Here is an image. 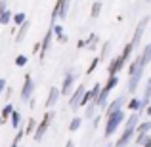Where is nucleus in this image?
Masks as SVG:
<instances>
[{
	"mask_svg": "<svg viewBox=\"0 0 151 147\" xmlns=\"http://www.w3.org/2000/svg\"><path fill=\"white\" fill-rule=\"evenodd\" d=\"M144 71H145V67L144 65H140L136 71H134L132 75H130V78H128V94H134L138 90V84H140V80H142V77H144Z\"/></svg>",
	"mask_w": 151,
	"mask_h": 147,
	"instance_id": "5",
	"label": "nucleus"
},
{
	"mask_svg": "<svg viewBox=\"0 0 151 147\" xmlns=\"http://www.w3.org/2000/svg\"><path fill=\"white\" fill-rule=\"evenodd\" d=\"M29 29H31V21L27 19L23 25H19L17 37H15V42H23V40H25V37H27V33H29Z\"/></svg>",
	"mask_w": 151,
	"mask_h": 147,
	"instance_id": "16",
	"label": "nucleus"
},
{
	"mask_svg": "<svg viewBox=\"0 0 151 147\" xmlns=\"http://www.w3.org/2000/svg\"><path fill=\"white\" fill-rule=\"evenodd\" d=\"M6 10H8V2L6 0H0V15H2Z\"/></svg>",
	"mask_w": 151,
	"mask_h": 147,
	"instance_id": "33",
	"label": "nucleus"
},
{
	"mask_svg": "<svg viewBox=\"0 0 151 147\" xmlns=\"http://www.w3.org/2000/svg\"><path fill=\"white\" fill-rule=\"evenodd\" d=\"M142 147H151V136H147L144 140V143H142Z\"/></svg>",
	"mask_w": 151,
	"mask_h": 147,
	"instance_id": "36",
	"label": "nucleus"
},
{
	"mask_svg": "<svg viewBox=\"0 0 151 147\" xmlns=\"http://www.w3.org/2000/svg\"><path fill=\"white\" fill-rule=\"evenodd\" d=\"M10 122H12V126H14L15 130L21 128V113H19V111H14L12 117H10Z\"/></svg>",
	"mask_w": 151,
	"mask_h": 147,
	"instance_id": "21",
	"label": "nucleus"
},
{
	"mask_svg": "<svg viewBox=\"0 0 151 147\" xmlns=\"http://www.w3.org/2000/svg\"><path fill=\"white\" fill-rule=\"evenodd\" d=\"M149 15H145V17H142L140 19V23H138V27H136V31H134V37H132V46L138 50V46H140V42H142V37H144V31H145V27H147V23H149Z\"/></svg>",
	"mask_w": 151,
	"mask_h": 147,
	"instance_id": "4",
	"label": "nucleus"
},
{
	"mask_svg": "<svg viewBox=\"0 0 151 147\" xmlns=\"http://www.w3.org/2000/svg\"><path fill=\"white\" fill-rule=\"evenodd\" d=\"M12 92H14V90H12V88H10V86H8V88H6V90H4V94H6V96H4V98H10V96H12Z\"/></svg>",
	"mask_w": 151,
	"mask_h": 147,
	"instance_id": "37",
	"label": "nucleus"
},
{
	"mask_svg": "<svg viewBox=\"0 0 151 147\" xmlns=\"http://www.w3.org/2000/svg\"><path fill=\"white\" fill-rule=\"evenodd\" d=\"M126 65V61H124V57L122 55H117V57L113 59V61L109 63V67H107V75H119L122 71V67Z\"/></svg>",
	"mask_w": 151,
	"mask_h": 147,
	"instance_id": "11",
	"label": "nucleus"
},
{
	"mask_svg": "<svg viewBox=\"0 0 151 147\" xmlns=\"http://www.w3.org/2000/svg\"><path fill=\"white\" fill-rule=\"evenodd\" d=\"M14 111H15V107L12 105V103H6V105L2 107V113H0V117H2V118H6V120H8V118L12 117V113H14Z\"/></svg>",
	"mask_w": 151,
	"mask_h": 147,
	"instance_id": "25",
	"label": "nucleus"
},
{
	"mask_svg": "<svg viewBox=\"0 0 151 147\" xmlns=\"http://www.w3.org/2000/svg\"><path fill=\"white\" fill-rule=\"evenodd\" d=\"M27 21V15L23 14V11H17V14H14V19H12V23H14L15 27H19V25H23V23Z\"/></svg>",
	"mask_w": 151,
	"mask_h": 147,
	"instance_id": "24",
	"label": "nucleus"
},
{
	"mask_svg": "<svg viewBox=\"0 0 151 147\" xmlns=\"http://www.w3.org/2000/svg\"><path fill=\"white\" fill-rule=\"evenodd\" d=\"M73 86H75V73L69 71L63 78V84H61V96H69L73 92Z\"/></svg>",
	"mask_w": 151,
	"mask_h": 147,
	"instance_id": "10",
	"label": "nucleus"
},
{
	"mask_svg": "<svg viewBox=\"0 0 151 147\" xmlns=\"http://www.w3.org/2000/svg\"><path fill=\"white\" fill-rule=\"evenodd\" d=\"M101 61V57L98 55V57H94L92 61H90V65H88V69H86V75H92L94 71H96V67H98V63Z\"/></svg>",
	"mask_w": 151,
	"mask_h": 147,
	"instance_id": "30",
	"label": "nucleus"
},
{
	"mask_svg": "<svg viewBox=\"0 0 151 147\" xmlns=\"http://www.w3.org/2000/svg\"><path fill=\"white\" fill-rule=\"evenodd\" d=\"M122 122H126V115L124 111H117V113H113L111 117H105V130H103V136L105 138H111L115 132H117V128L122 124Z\"/></svg>",
	"mask_w": 151,
	"mask_h": 147,
	"instance_id": "2",
	"label": "nucleus"
},
{
	"mask_svg": "<svg viewBox=\"0 0 151 147\" xmlns=\"http://www.w3.org/2000/svg\"><path fill=\"white\" fill-rule=\"evenodd\" d=\"M37 124H38V122L35 120L33 117H31L29 120H27V126H25V136H33L35 130H37Z\"/></svg>",
	"mask_w": 151,
	"mask_h": 147,
	"instance_id": "22",
	"label": "nucleus"
},
{
	"mask_svg": "<svg viewBox=\"0 0 151 147\" xmlns=\"http://www.w3.org/2000/svg\"><path fill=\"white\" fill-rule=\"evenodd\" d=\"M77 46H78L81 50H84L86 46H88V42H86V40H78V42H77Z\"/></svg>",
	"mask_w": 151,
	"mask_h": 147,
	"instance_id": "35",
	"label": "nucleus"
},
{
	"mask_svg": "<svg viewBox=\"0 0 151 147\" xmlns=\"http://www.w3.org/2000/svg\"><path fill=\"white\" fill-rule=\"evenodd\" d=\"M101 8H103V2H94L92 4V10H90V17L92 19H96V17H100V14H101Z\"/></svg>",
	"mask_w": 151,
	"mask_h": 147,
	"instance_id": "20",
	"label": "nucleus"
},
{
	"mask_svg": "<svg viewBox=\"0 0 151 147\" xmlns=\"http://www.w3.org/2000/svg\"><path fill=\"white\" fill-rule=\"evenodd\" d=\"M52 40H54V29H50L46 31V34H44V38H42V42H40V61H44V57H46V52L50 50V46H52Z\"/></svg>",
	"mask_w": 151,
	"mask_h": 147,
	"instance_id": "9",
	"label": "nucleus"
},
{
	"mask_svg": "<svg viewBox=\"0 0 151 147\" xmlns=\"http://www.w3.org/2000/svg\"><path fill=\"white\" fill-rule=\"evenodd\" d=\"M52 117H54V113H52V111H46V113H44L42 120L37 124V130H35V134H33L35 141H42V138L46 136V132H48V126H50Z\"/></svg>",
	"mask_w": 151,
	"mask_h": 147,
	"instance_id": "3",
	"label": "nucleus"
},
{
	"mask_svg": "<svg viewBox=\"0 0 151 147\" xmlns=\"http://www.w3.org/2000/svg\"><path fill=\"white\" fill-rule=\"evenodd\" d=\"M81 124H82V118L81 117H75L73 120H71V124H69V132H77V130L81 128Z\"/></svg>",
	"mask_w": 151,
	"mask_h": 147,
	"instance_id": "29",
	"label": "nucleus"
},
{
	"mask_svg": "<svg viewBox=\"0 0 151 147\" xmlns=\"http://www.w3.org/2000/svg\"><path fill=\"white\" fill-rule=\"evenodd\" d=\"M84 94H86V86H84V84H78L77 90L73 92V96L69 98V107H71V109H75V111L78 109V105H81V101H82V98H84Z\"/></svg>",
	"mask_w": 151,
	"mask_h": 147,
	"instance_id": "7",
	"label": "nucleus"
},
{
	"mask_svg": "<svg viewBox=\"0 0 151 147\" xmlns=\"http://www.w3.org/2000/svg\"><path fill=\"white\" fill-rule=\"evenodd\" d=\"M134 50H136V48H134V46H132V42H126V44H124V48H122V57H124V61H128V59H130V55H132L134 54Z\"/></svg>",
	"mask_w": 151,
	"mask_h": 147,
	"instance_id": "23",
	"label": "nucleus"
},
{
	"mask_svg": "<svg viewBox=\"0 0 151 147\" xmlns=\"http://www.w3.org/2000/svg\"><path fill=\"white\" fill-rule=\"evenodd\" d=\"M65 147H75V143H73V140H67V143H65Z\"/></svg>",
	"mask_w": 151,
	"mask_h": 147,
	"instance_id": "40",
	"label": "nucleus"
},
{
	"mask_svg": "<svg viewBox=\"0 0 151 147\" xmlns=\"http://www.w3.org/2000/svg\"><path fill=\"white\" fill-rule=\"evenodd\" d=\"M109 90L107 88H103L101 86V92H100V96H98V99H94V101L98 103V107H100V109H105L107 107V103H109Z\"/></svg>",
	"mask_w": 151,
	"mask_h": 147,
	"instance_id": "14",
	"label": "nucleus"
},
{
	"mask_svg": "<svg viewBox=\"0 0 151 147\" xmlns=\"http://www.w3.org/2000/svg\"><path fill=\"white\" fill-rule=\"evenodd\" d=\"M126 109L132 111V113H136V111H138V113L142 115V99H140V98H136V96L130 98V99H128V103H126Z\"/></svg>",
	"mask_w": 151,
	"mask_h": 147,
	"instance_id": "15",
	"label": "nucleus"
},
{
	"mask_svg": "<svg viewBox=\"0 0 151 147\" xmlns=\"http://www.w3.org/2000/svg\"><path fill=\"white\" fill-rule=\"evenodd\" d=\"M124 103H126V98L124 96H119V98H115L113 101H109V103H107V107H105V117H111L113 113L121 111L122 107H124Z\"/></svg>",
	"mask_w": 151,
	"mask_h": 147,
	"instance_id": "8",
	"label": "nucleus"
},
{
	"mask_svg": "<svg viewBox=\"0 0 151 147\" xmlns=\"http://www.w3.org/2000/svg\"><path fill=\"white\" fill-rule=\"evenodd\" d=\"M10 147H19V143H15V141H12V145Z\"/></svg>",
	"mask_w": 151,
	"mask_h": 147,
	"instance_id": "42",
	"label": "nucleus"
},
{
	"mask_svg": "<svg viewBox=\"0 0 151 147\" xmlns=\"http://www.w3.org/2000/svg\"><path fill=\"white\" fill-rule=\"evenodd\" d=\"M96 111H98V103H96V101H90L88 105H86L84 117H86V118H90V120H92V117H96Z\"/></svg>",
	"mask_w": 151,
	"mask_h": 147,
	"instance_id": "17",
	"label": "nucleus"
},
{
	"mask_svg": "<svg viewBox=\"0 0 151 147\" xmlns=\"http://www.w3.org/2000/svg\"><path fill=\"white\" fill-rule=\"evenodd\" d=\"M107 147H115V145H111V143H109V145H107Z\"/></svg>",
	"mask_w": 151,
	"mask_h": 147,
	"instance_id": "43",
	"label": "nucleus"
},
{
	"mask_svg": "<svg viewBox=\"0 0 151 147\" xmlns=\"http://www.w3.org/2000/svg\"><path fill=\"white\" fill-rule=\"evenodd\" d=\"M69 8H71V0H63L61 10H59V17H58V19H65L67 14H69Z\"/></svg>",
	"mask_w": 151,
	"mask_h": 147,
	"instance_id": "26",
	"label": "nucleus"
},
{
	"mask_svg": "<svg viewBox=\"0 0 151 147\" xmlns=\"http://www.w3.org/2000/svg\"><path fill=\"white\" fill-rule=\"evenodd\" d=\"M2 124H6V118H2V117H0V126H2Z\"/></svg>",
	"mask_w": 151,
	"mask_h": 147,
	"instance_id": "41",
	"label": "nucleus"
},
{
	"mask_svg": "<svg viewBox=\"0 0 151 147\" xmlns=\"http://www.w3.org/2000/svg\"><path fill=\"white\" fill-rule=\"evenodd\" d=\"M6 88H8V86H6V78H0V94H2Z\"/></svg>",
	"mask_w": 151,
	"mask_h": 147,
	"instance_id": "34",
	"label": "nucleus"
},
{
	"mask_svg": "<svg viewBox=\"0 0 151 147\" xmlns=\"http://www.w3.org/2000/svg\"><path fill=\"white\" fill-rule=\"evenodd\" d=\"M119 80H121V78H119V75H109V78H107V82L103 84V88H107V90L111 92V90H113L115 86L119 84Z\"/></svg>",
	"mask_w": 151,
	"mask_h": 147,
	"instance_id": "18",
	"label": "nucleus"
},
{
	"mask_svg": "<svg viewBox=\"0 0 151 147\" xmlns=\"http://www.w3.org/2000/svg\"><path fill=\"white\" fill-rule=\"evenodd\" d=\"M52 29H54V37L58 38L61 44H65L67 40H69V37L65 34V31H63V25H59V23H55V25H50Z\"/></svg>",
	"mask_w": 151,
	"mask_h": 147,
	"instance_id": "13",
	"label": "nucleus"
},
{
	"mask_svg": "<svg viewBox=\"0 0 151 147\" xmlns=\"http://www.w3.org/2000/svg\"><path fill=\"white\" fill-rule=\"evenodd\" d=\"M98 124H100V117H94V126H92V128H96Z\"/></svg>",
	"mask_w": 151,
	"mask_h": 147,
	"instance_id": "39",
	"label": "nucleus"
},
{
	"mask_svg": "<svg viewBox=\"0 0 151 147\" xmlns=\"http://www.w3.org/2000/svg\"><path fill=\"white\" fill-rule=\"evenodd\" d=\"M149 61H151V42H149L147 46H145V50L142 52V65L147 67V65H149Z\"/></svg>",
	"mask_w": 151,
	"mask_h": 147,
	"instance_id": "19",
	"label": "nucleus"
},
{
	"mask_svg": "<svg viewBox=\"0 0 151 147\" xmlns=\"http://www.w3.org/2000/svg\"><path fill=\"white\" fill-rule=\"evenodd\" d=\"M98 34H88V38H86V42H88V46H86V50H96V44H98Z\"/></svg>",
	"mask_w": 151,
	"mask_h": 147,
	"instance_id": "27",
	"label": "nucleus"
},
{
	"mask_svg": "<svg viewBox=\"0 0 151 147\" xmlns=\"http://www.w3.org/2000/svg\"><path fill=\"white\" fill-rule=\"evenodd\" d=\"M145 115H147V117L151 118V103H149V105H147V107H145Z\"/></svg>",
	"mask_w": 151,
	"mask_h": 147,
	"instance_id": "38",
	"label": "nucleus"
},
{
	"mask_svg": "<svg viewBox=\"0 0 151 147\" xmlns=\"http://www.w3.org/2000/svg\"><path fill=\"white\" fill-rule=\"evenodd\" d=\"M27 61H29V57H27L25 54H19L17 57H15V67H25Z\"/></svg>",
	"mask_w": 151,
	"mask_h": 147,
	"instance_id": "32",
	"label": "nucleus"
},
{
	"mask_svg": "<svg viewBox=\"0 0 151 147\" xmlns=\"http://www.w3.org/2000/svg\"><path fill=\"white\" fill-rule=\"evenodd\" d=\"M140 124V113H132L124 122V130H122L121 138L115 141V147H128V143L134 140V134H136V126Z\"/></svg>",
	"mask_w": 151,
	"mask_h": 147,
	"instance_id": "1",
	"label": "nucleus"
},
{
	"mask_svg": "<svg viewBox=\"0 0 151 147\" xmlns=\"http://www.w3.org/2000/svg\"><path fill=\"white\" fill-rule=\"evenodd\" d=\"M12 19H14V14H12L10 10H6L0 15V25H8V23H12Z\"/></svg>",
	"mask_w": 151,
	"mask_h": 147,
	"instance_id": "28",
	"label": "nucleus"
},
{
	"mask_svg": "<svg viewBox=\"0 0 151 147\" xmlns=\"http://www.w3.org/2000/svg\"><path fill=\"white\" fill-rule=\"evenodd\" d=\"M33 90H35V80L29 73L25 75V80H23V88H21V99L25 103L31 101V96H33Z\"/></svg>",
	"mask_w": 151,
	"mask_h": 147,
	"instance_id": "6",
	"label": "nucleus"
},
{
	"mask_svg": "<svg viewBox=\"0 0 151 147\" xmlns=\"http://www.w3.org/2000/svg\"><path fill=\"white\" fill-rule=\"evenodd\" d=\"M109 52H111V42L107 40V42H103V44H101V52H100V57H101V59H105Z\"/></svg>",
	"mask_w": 151,
	"mask_h": 147,
	"instance_id": "31",
	"label": "nucleus"
},
{
	"mask_svg": "<svg viewBox=\"0 0 151 147\" xmlns=\"http://www.w3.org/2000/svg\"><path fill=\"white\" fill-rule=\"evenodd\" d=\"M59 96H61V90H59L58 86H52V88H50V94H48V98H46V101H44V107H46V109L54 107L55 103H58Z\"/></svg>",
	"mask_w": 151,
	"mask_h": 147,
	"instance_id": "12",
	"label": "nucleus"
}]
</instances>
